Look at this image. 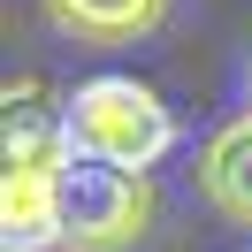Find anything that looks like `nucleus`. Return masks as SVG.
Here are the masks:
<instances>
[{
	"label": "nucleus",
	"mask_w": 252,
	"mask_h": 252,
	"mask_svg": "<svg viewBox=\"0 0 252 252\" xmlns=\"http://www.w3.org/2000/svg\"><path fill=\"white\" fill-rule=\"evenodd\" d=\"M62 130L77 160H107V168H138V176L176 153V115L138 77H84L62 99Z\"/></svg>",
	"instance_id": "1"
},
{
	"label": "nucleus",
	"mask_w": 252,
	"mask_h": 252,
	"mask_svg": "<svg viewBox=\"0 0 252 252\" xmlns=\"http://www.w3.org/2000/svg\"><path fill=\"white\" fill-rule=\"evenodd\" d=\"M153 229V176L69 160L62 168V252H138Z\"/></svg>",
	"instance_id": "2"
},
{
	"label": "nucleus",
	"mask_w": 252,
	"mask_h": 252,
	"mask_svg": "<svg viewBox=\"0 0 252 252\" xmlns=\"http://www.w3.org/2000/svg\"><path fill=\"white\" fill-rule=\"evenodd\" d=\"M77 160V153H69ZM62 160V168H69ZM62 168L31 160V168L0 176V245L8 252H62Z\"/></svg>",
	"instance_id": "3"
},
{
	"label": "nucleus",
	"mask_w": 252,
	"mask_h": 252,
	"mask_svg": "<svg viewBox=\"0 0 252 252\" xmlns=\"http://www.w3.org/2000/svg\"><path fill=\"white\" fill-rule=\"evenodd\" d=\"M38 8H46V23L62 38H77V46H92V54L145 46V38L168 23V0H38Z\"/></svg>",
	"instance_id": "4"
},
{
	"label": "nucleus",
	"mask_w": 252,
	"mask_h": 252,
	"mask_svg": "<svg viewBox=\"0 0 252 252\" xmlns=\"http://www.w3.org/2000/svg\"><path fill=\"white\" fill-rule=\"evenodd\" d=\"M199 199L214 206L221 221H237V229H252V115H237V123H221L214 138L199 145Z\"/></svg>",
	"instance_id": "5"
},
{
	"label": "nucleus",
	"mask_w": 252,
	"mask_h": 252,
	"mask_svg": "<svg viewBox=\"0 0 252 252\" xmlns=\"http://www.w3.org/2000/svg\"><path fill=\"white\" fill-rule=\"evenodd\" d=\"M245 84H252V69H245Z\"/></svg>",
	"instance_id": "6"
}]
</instances>
